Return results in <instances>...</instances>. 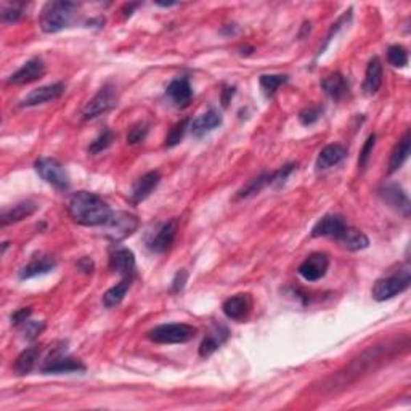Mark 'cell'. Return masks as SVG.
<instances>
[{
	"label": "cell",
	"mask_w": 411,
	"mask_h": 411,
	"mask_svg": "<svg viewBox=\"0 0 411 411\" xmlns=\"http://www.w3.org/2000/svg\"><path fill=\"white\" fill-rule=\"evenodd\" d=\"M68 212L82 227H103L113 214L108 203L90 191L74 193L68 203Z\"/></svg>",
	"instance_id": "cell-1"
},
{
	"label": "cell",
	"mask_w": 411,
	"mask_h": 411,
	"mask_svg": "<svg viewBox=\"0 0 411 411\" xmlns=\"http://www.w3.org/2000/svg\"><path fill=\"white\" fill-rule=\"evenodd\" d=\"M77 5L74 2H47L40 12V27L47 34L63 31L73 21Z\"/></svg>",
	"instance_id": "cell-2"
},
{
	"label": "cell",
	"mask_w": 411,
	"mask_h": 411,
	"mask_svg": "<svg viewBox=\"0 0 411 411\" xmlns=\"http://www.w3.org/2000/svg\"><path fill=\"white\" fill-rule=\"evenodd\" d=\"M198 333V329L185 323H169L160 325L148 331L147 338L156 344H185L191 340Z\"/></svg>",
	"instance_id": "cell-3"
},
{
	"label": "cell",
	"mask_w": 411,
	"mask_h": 411,
	"mask_svg": "<svg viewBox=\"0 0 411 411\" xmlns=\"http://www.w3.org/2000/svg\"><path fill=\"white\" fill-rule=\"evenodd\" d=\"M410 283H411L410 270L408 269L399 270V272L392 273L389 277L377 279L375 286L371 289L373 299L377 302L389 301V299L399 296V294L406 291V289L410 288Z\"/></svg>",
	"instance_id": "cell-4"
},
{
	"label": "cell",
	"mask_w": 411,
	"mask_h": 411,
	"mask_svg": "<svg viewBox=\"0 0 411 411\" xmlns=\"http://www.w3.org/2000/svg\"><path fill=\"white\" fill-rule=\"evenodd\" d=\"M138 219L134 214H129L125 211H118L111 214L110 221L103 225V232H105V236L108 238L110 241L113 242H119L129 238L130 235H134L138 228Z\"/></svg>",
	"instance_id": "cell-5"
},
{
	"label": "cell",
	"mask_w": 411,
	"mask_h": 411,
	"mask_svg": "<svg viewBox=\"0 0 411 411\" xmlns=\"http://www.w3.org/2000/svg\"><path fill=\"white\" fill-rule=\"evenodd\" d=\"M34 169L37 174L40 175L42 180H45L47 184L53 186L57 190H68L69 188V175L68 171L64 169L62 162L51 158H40L36 161Z\"/></svg>",
	"instance_id": "cell-6"
},
{
	"label": "cell",
	"mask_w": 411,
	"mask_h": 411,
	"mask_svg": "<svg viewBox=\"0 0 411 411\" xmlns=\"http://www.w3.org/2000/svg\"><path fill=\"white\" fill-rule=\"evenodd\" d=\"M116 105H118V88L108 82L87 103L82 111V116L84 119H93L97 116L106 113V111L113 110Z\"/></svg>",
	"instance_id": "cell-7"
},
{
	"label": "cell",
	"mask_w": 411,
	"mask_h": 411,
	"mask_svg": "<svg viewBox=\"0 0 411 411\" xmlns=\"http://www.w3.org/2000/svg\"><path fill=\"white\" fill-rule=\"evenodd\" d=\"M63 347L55 349L53 352L49 355V358L45 360L44 365L40 366L42 373H76V371H86V365L81 360L66 357L63 355Z\"/></svg>",
	"instance_id": "cell-8"
},
{
	"label": "cell",
	"mask_w": 411,
	"mask_h": 411,
	"mask_svg": "<svg viewBox=\"0 0 411 411\" xmlns=\"http://www.w3.org/2000/svg\"><path fill=\"white\" fill-rule=\"evenodd\" d=\"M381 196V199L389 206V208L394 209L401 216L408 219L410 217V211H411V204L408 196H406L405 190L401 188L399 184H386L382 185L379 191H377Z\"/></svg>",
	"instance_id": "cell-9"
},
{
	"label": "cell",
	"mask_w": 411,
	"mask_h": 411,
	"mask_svg": "<svg viewBox=\"0 0 411 411\" xmlns=\"http://www.w3.org/2000/svg\"><path fill=\"white\" fill-rule=\"evenodd\" d=\"M177 219H172V221L161 223L160 227L156 228V232H153L151 235L147 238V247L151 252H164L169 249L172 246V242L175 240L177 235Z\"/></svg>",
	"instance_id": "cell-10"
},
{
	"label": "cell",
	"mask_w": 411,
	"mask_h": 411,
	"mask_svg": "<svg viewBox=\"0 0 411 411\" xmlns=\"http://www.w3.org/2000/svg\"><path fill=\"white\" fill-rule=\"evenodd\" d=\"M329 269V257L325 252H315L310 254L303 262L299 265V275L306 282H319L326 275Z\"/></svg>",
	"instance_id": "cell-11"
},
{
	"label": "cell",
	"mask_w": 411,
	"mask_h": 411,
	"mask_svg": "<svg viewBox=\"0 0 411 411\" xmlns=\"http://www.w3.org/2000/svg\"><path fill=\"white\" fill-rule=\"evenodd\" d=\"M63 93H64L63 82L50 84V86L39 87V88H36V90L27 93V95L21 100L20 106H23V108H32V106L44 105V103L58 100Z\"/></svg>",
	"instance_id": "cell-12"
},
{
	"label": "cell",
	"mask_w": 411,
	"mask_h": 411,
	"mask_svg": "<svg viewBox=\"0 0 411 411\" xmlns=\"http://www.w3.org/2000/svg\"><path fill=\"white\" fill-rule=\"evenodd\" d=\"M44 74L45 63L40 58H32L8 77V84H12V86H26V84L39 81V79L44 77Z\"/></svg>",
	"instance_id": "cell-13"
},
{
	"label": "cell",
	"mask_w": 411,
	"mask_h": 411,
	"mask_svg": "<svg viewBox=\"0 0 411 411\" xmlns=\"http://www.w3.org/2000/svg\"><path fill=\"white\" fill-rule=\"evenodd\" d=\"M251 308L252 301L249 294H236V296L228 297L222 306V310L227 315V319L235 321L246 320L251 314Z\"/></svg>",
	"instance_id": "cell-14"
},
{
	"label": "cell",
	"mask_w": 411,
	"mask_h": 411,
	"mask_svg": "<svg viewBox=\"0 0 411 411\" xmlns=\"http://www.w3.org/2000/svg\"><path fill=\"white\" fill-rule=\"evenodd\" d=\"M345 228H347V223H345L344 219L340 216L331 214V216H325L323 219H320V221L315 223V227L312 228V236L314 238L328 236L338 241Z\"/></svg>",
	"instance_id": "cell-15"
},
{
	"label": "cell",
	"mask_w": 411,
	"mask_h": 411,
	"mask_svg": "<svg viewBox=\"0 0 411 411\" xmlns=\"http://www.w3.org/2000/svg\"><path fill=\"white\" fill-rule=\"evenodd\" d=\"M160 182H161L160 172L158 171L147 172V174L135 180V184L132 186V193H130V201H132L134 204L142 203V201L147 199L148 196L153 193V190L160 185Z\"/></svg>",
	"instance_id": "cell-16"
},
{
	"label": "cell",
	"mask_w": 411,
	"mask_h": 411,
	"mask_svg": "<svg viewBox=\"0 0 411 411\" xmlns=\"http://www.w3.org/2000/svg\"><path fill=\"white\" fill-rule=\"evenodd\" d=\"M166 95L171 98L177 108H186L193 98V88L190 86L188 77H177L166 88Z\"/></svg>",
	"instance_id": "cell-17"
},
{
	"label": "cell",
	"mask_w": 411,
	"mask_h": 411,
	"mask_svg": "<svg viewBox=\"0 0 411 411\" xmlns=\"http://www.w3.org/2000/svg\"><path fill=\"white\" fill-rule=\"evenodd\" d=\"M110 267L123 275V278H134L135 275V256L127 247L116 249L110 257Z\"/></svg>",
	"instance_id": "cell-18"
},
{
	"label": "cell",
	"mask_w": 411,
	"mask_h": 411,
	"mask_svg": "<svg viewBox=\"0 0 411 411\" xmlns=\"http://www.w3.org/2000/svg\"><path fill=\"white\" fill-rule=\"evenodd\" d=\"M347 156V148L342 147V145L334 143V145H328L321 149L319 158H316L315 167L316 171H326L329 167L338 166L339 162L344 161V158Z\"/></svg>",
	"instance_id": "cell-19"
},
{
	"label": "cell",
	"mask_w": 411,
	"mask_h": 411,
	"mask_svg": "<svg viewBox=\"0 0 411 411\" xmlns=\"http://www.w3.org/2000/svg\"><path fill=\"white\" fill-rule=\"evenodd\" d=\"M221 124H222L221 113L216 110H209V111H206L204 114H201L196 119L191 121L190 130H191V134H193V137L199 138L206 134L212 132V130L217 129Z\"/></svg>",
	"instance_id": "cell-20"
},
{
	"label": "cell",
	"mask_w": 411,
	"mask_h": 411,
	"mask_svg": "<svg viewBox=\"0 0 411 411\" xmlns=\"http://www.w3.org/2000/svg\"><path fill=\"white\" fill-rule=\"evenodd\" d=\"M228 328L223 325H216L211 329V333H209L206 338L203 339V342L199 345V357L208 358L211 357L214 352H217L219 349H221V345L225 342L228 339Z\"/></svg>",
	"instance_id": "cell-21"
},
{
	"label": "cell",
	"mask_w": 411,
	"mask_h": 411,
	"mask_svg": "<svg viewBox=\"0 0 411 411\" xmlns=\"http://www.w3.org/2000/svg\"><path fill=\"white\" fill-rule=\"evenodd\" d=\"M37 209H39V206H37L34 201H29V199L20 201V203H16L15 206H12V208H8L2 212V217H0V221H2V227L21 222L23 219L32 216Z\"/></svg>",
	"instance_id": "cell-22"
},
{
	"label": "cell",
	"mask_w": 411,
	"mask_h": 411,
	"mask_svg": "<svg viewBox=\"0 0 411 411\" xmlns=\"http://www.w3.org/2000/svg\"><path fill=\"white\" fill-rule=\"evenodd\" d=\"M57 267V260L53 259L51 256H39L34 257L29 264H26L25 267L20 270V279H29L34 277H39V275H45Z\"/></svg>",
	"instance_id": "cell-23"
},
{
	"label": "cell",
	"mask_w": 411,
	"mask_h": 411,
	"mask_svg": "<svg viewBox=\"0 0 411 411\" xmlns=\"http://www.w3.org/2000/svg\"><path fill=\"white\" fill-rule=\"evenodd\" d=\"M382 86V64L377 57H373L368 62L365 71V81H363V92L366 95H376Z\"/></svg>",
	"instance_id": "cell-24"
},
{
	"label": "cell",
	"mask_w": 411,
	"mask_h": 411,
	"mask_svg": "<svg viewBox=\"0 0 411 411\" xmlns=\"http://www.w3.org/2000/svg\"><path fill=\"white\" fill-rule=\"evenodd\" d=\"M321 88H323L326 95L333 100L339 101L347 95L349 92V84L345 81V77L340 73H333L328 74L323 81H321Z\"/></svg>",
	"instance_id": "cell-25"
},
{
	"label": "cell",
	"mask_w": 411,
	"mask_h": 411,
	"mask_svg": "<svg viewBox=\"0 0 411 411\" xmlns=\"http://www.w3.org/2000/svg\"><path fill=\"white\" fill-rule=\"evenodd\" d=\"M411 151V134L410 130L406 132L397 147L394 148V151L390 154V161H389V174H394L400 169L401 166L405 164V161L408 160Z\"/></svg>",
	"instance_id": "cell-26"
},
{
	"label": "cell",
	"mask_w": 411,
	"mask_h": 411,
	"mask_svg": "<svg viewBox=\"0 0 411 411\" xmlns=\"http://www.w3.org/2000/svg\"><path fill=\"white\" fill-rule=\"evenodd\" d=\"M340 246L345 247V249L349 251H362L366 249L368 246H370V240H368V236L363 232L357 230V228L347 227L344 230L342 235L339 236Z\"/></svg>",
	"instance_id": "cell-27"
},
{
	"label": "cell",
	"mask_w": 411,
	"mask_h": 411,
	"mask_svg": "<svg viewBox=\"0 0 411 411\" xmlns=\"http://www.w3.org/2000/svg\"><path fill=\"white\" fill-rule=\"evenodd\" d=\"M40 357V349L39 347H29L18 355L15 360V365H13V371L16 373L18 376H25L27 373H31L34 370L37 360Z\"/></svg>",
	"instance_id": "cell-28"
},
{
	"label": "cell",
	"mask_w": 411,
	"mask_h": 411,
	"mask_svg": "<svg viewBox=\"0 0 411 411\" xmlns=\"http://www.w3.org/2000/svg\"><path fill=\"white\" fill-rule=\"evenodd\" d=\"M132 279L134 278H123V282L108 289V291L105 292V296H103V306L106 308L118 307L119 303L124 301L125 294L129 292L130 286H132Z\"/></svg>",
	"instance_id": "cell-29"
},
{
	"label": "cell",
	"mask_w": 411,
	"mask_h": 411,
	"mask_svg": "<svg viewBox=\"0 0 411 411\" xmlns=\"http://www.w3.org/2000/svg\"><path fill=\"white\" fill-rule=\"evenodd\" d=\"M269 182H270V174H262L259 175L257 179L251 180L249 184H247L246 186H242V188L238 191L235 199L240 201V199H246L249 198V196H254L257 193H260L265 186H269Z\"/></svg>",
	"instance_id": "cell-30"
},
{
	"label": "cell",
	"mask_w": 411,
	"mask_h": 411,
	"mask_svg": "<svg viewBox=\"0 0 411 411\" xmlns=\"http://www.w3.org/2000/svg\"><path fill=\"white\" fill-rule=\"evenodd\" d=\"M259 82L260 87L264 88V92L269 97H272L283 84L288 82V76H284V74H265V76H260Z\"/></svg>",
	"instance_id": "cell-31"
},
{
	"label": "cell",
	"mask_w": 411,
	"mask_h": 411,
	"mask_svg": "<svg viewBox=\"0 0 411 411\" xmlns=\"http://www.w3.org/2000/svg\"><path fill=\"white\" fill-rule=\"evenodd\" d=\"M188 124H190L188 119L179 121V123H177L174 125V127L171 129V132L167 134L164 147L166 148H174V147H177V145H179L182 142V140H184L185 134H186V129H190Z\"/></svg>",
	"instance_id": "cell-32"
},
{
	"label": "cell",
	"mask_w": 411,
	"mask_h": 411,
	"mask_svg": "<svg viewBox=\"0 0 411 411\" xmlns=\"http://www.w3.org/2000/svg\"><path fill=\"white\" fill-rule=\"evenodd\" d=\"M387 62L394 68H405L408 64V53L401 45H390L387 50Z\"/></svg>",
	"instance_id": "cell-33"
},
{
	"label": "cell",
	"mask_w": 411,
	"mask_h": 411,
	"mask_svg": "<svg viewBox=\"0 0 411 411\" xmlns=\"http://www.w3.org/2000/svg\"><path fill=\"white\" fill-rule=\"evenodd\" d=\"M113 140H114V134L111 132L110 129H105L95 140H93L90 147H88V153L98 154V153L105 151V149H108L111 147Z\"/></svg>",
	"instance_id": "cell-34"
},
{
	"label": "cell",
	"mask_w": 411,
	"mask_h": 411,
	"mask_svg": "<svg viewBox=\"0 0 411 411\" xmlns=\"http://www.w3.org/2000/svg\"><path fill=\"white\" fill-rule=\"evenodd\" d=\"M321 113H323V108L320 105H312V106H306L301 113H299V121H301L302 125H314L316 121L321 118Z\"/></svg>",
	"instance_id": "cell-35"
},
{
	"label": "cell",
	"mask_w": 411,
	"mask_h": 411,
	"mask_svg": "<svg viewBox=\"0 0 411 411\" xmlns=\"http://www.w3.org/2000/svg\"><path fill=\"white\" fill-rule=\"evenodd\" d=\"M25 15V3H13L2 8V21L5 23H16Z\"/></svg>",
	"instance_id": "cell-36"
},
{
	"label": "cell",
	"mask_w": 411,
	"mask_h": 411,
	"mask_svg": "<svg viewBox=\"0 0 411 411\" xmlns=\"http://www.w3.org/2000/svg\"><path fill=\"white\" fill-rule=\"evenodd\" d=\"M375 145H376V135L371 134L370 137L366 138L365 145H363L362 151H360V158H358V167L362 171L366 169L368 162H370L371 160V154H373V149H375Z\"/></svg>",
	"instance_id": "cell-37"
},
{
	"label": "cell",
	"mask_w": 411,
	"mask_h": 411,
	"mask_svg": "<svg viewBox=\"0 0 411 411\" xmlns=\"http://www.w3.org/2000/svg\"><path fill=\"white\" fill-rule=\"evenodd\" d=\"M149 132V124L147 123H137L132 127L129 129L127 134V143L129 145H137L140 142H143L147 138V135Z\"/></svg>",
	"instance_id": "cell-38"
},
{
	"label": "cell",
	"mask_w": 411,
	"mask_h": 411,
	"mask_svg": "<svg viewBox=\"0 0 411 411\" xmlns=\"http://www.w3.org/2000/svg\"><path fill=\"white\" fill-rule=\"evenodd\" d=\"M294 169H296V164H286V166H283V167H279L278 171H275V172H272V174H270V182H269V185H272V186H282V185H284V182L288 180V177L292 174L294 172Z\"/></svg>",
	"instance_id": "cell-39"
},
{
	"label": "cell",
	"mask_w": 411,
	"mask_h": 411,
	"mask_svg": "<svg viewBox=\"0 0 411 411\" xmlns=\"http://www.w3.org/2000/svg\"><path fill=\"white\" fill-rule=\"evenodd\" d=\"M21 326H23L21 328L23 338L26 340H34L45 328L44 321H31V320H27L26 323H23Z\"/></svg>",
	"instance_id": "cell-40"
},
{
	"label": "cell",
	"mask_w": 411,
	"mask_h": 411,
	"mask_svg": "<svg viewBox=\"0 0 411 411\" xmlns=\"http://www.w3.org/2000/svg\"><path fill=\"white\" fill-rule=\"evenodd\" d=\"M31 314H32V310L29 307H25V308H20V310H16L15 314H13L12 316H10V320H12V325H15V326H20V325H23V323H26L27 320H29V316H31Z\"/></svg>",
	"instance_id": "cell-41"
},
{
	"label": "cell",
	"mask_w": 411,
	"mask_h": 411,
	"mask_svg": "<svg viewBox=\"0 0 411 411\" xmlns=\"http://www.w3.org/2000/svg\"><path fill=\"white\" fill-rule=\"evenodd\" d=\"M186 279H188V273H186L185 270H180V272H177L174 282H172V291L180 292L182 289L185 288Z\"/></svg>",
	"instance_id": "cell-42"
},
{
	"label": "cell",
	"mask_w": 411,
	"mask_h": 411,
	"mask_svg": "<svg viewBox=\"0 0 411 411\" xmlns=\"http://www.w3.org/2000/svg\"><path fill=\"white\" fill-rule=\"evenodd\" d=\"M77 267L82 270V272L86 273H92L93 272V260L90 259V257H84L82 260H79Z\"/></svg>",
	"instance_id": "cell-43"
},
{
	"label": "cell",
	"mask_w": 411,
	"mask_h": 411,
	"mask_svg": "<svg viewBox=\"0 0 411 411\" xmlns=\"http://www.w3.org/2000/svg\"><path fill=\"white\" fill-rule=\"evenodd\" d=\"M233 93H235V88H233V87H227L225 90L222 92V105L223 106H228V101H230Z\"/></svg>",
	"instance_id": "cell-44"
}]
</instances>
